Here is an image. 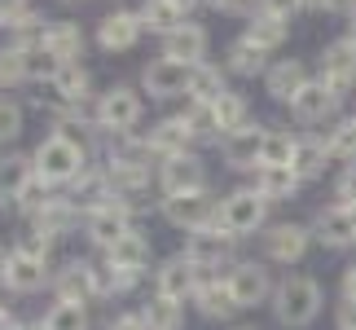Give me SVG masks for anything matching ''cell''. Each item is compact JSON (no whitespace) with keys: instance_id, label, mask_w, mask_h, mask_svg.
Instances as JSON below:
<instances>
[{"instance_id":"6da1fadb","label":"cell","mask_w":356,"mask_h":330,"mask_svg":"<svg viewBox=\"0 0 356 330\" xmlns=\"http://www.w3.org/2000/svg\"><path fill=\"white\" fill-rule=\"evenodd\" d=\"M321 313V282L308 273H291L273 291V317L282 326H308Z\"/></svg>"},{"instance_id":"7a4b0ae2","label":"cell","mask_w":356,"mask_h":330,"mask_svg":"<svg viewBox=\"0 0 356 330\" xmlns=\"http://www.w3.org/2000/svg\"><path fill=\"white\" fill-rule=\"evenodd\" d=\"M31 159H35V176H44L49 185H66V181H75V176L88 168L79 141H71L66 132H49L44 141L35 146Z\"/></svg>"},{"instance_id":"3957f363","label":"cell","mask_w":356,"mask_h":330,"mask_svg":"<svg viewBox=\"0 0 356 330\" xmlns=\"http://www.w3.org/2000/svg\"><path fill=\"white\" fill-rule=\"evenodd\" d=\"M264 212H268V198L259 194V189H234V194L220 198V216H216V225H225L234 238H242V233H255L259 225H264Z\"/></svg>"},{"instance_id":"277c9868","label":"cell","mask_w":356,"mask_h":330,"mask_svg":"<svg viewBox=\"0 0 356 330\" xmlns=\"http://www.w3.org/2000/svg\"><path fill=\"white\" fill-rule=\"evenodd\" d=\"M141 119V93L128 88V84H115L102 93L97 102V128L102 132H115V136H128Z\"/></svg>"},{"instance_id":"5b68a950","label":"cell","mask_w":356,"mask_h":330,"mask_svg":"<svg viewBox=\"0 0 356 330\" xmlns=\"http://www.w3.org/2000/svg\"><path fill=\"white\" fill-rule=\"evenodd\" d=\"M216 216H220V203H216L207 189H198V194H172V198H163V220L176 225V229H185V233H198V229L216 225Z\"/></svg>"},{"instance_id":"8992f818","label":"cell","mask_w":356,"mask_h":330,"mask_svg":"<svg viewBox=\"0 0 356 330\" xmlns=\"http://www.w3.org/2000/svg\"><path fill=\"white\" fill-rule=\"evenodd\" d=\"M198 282H202V269H198L185 251H181V256H168V260L154 269V295L176 299V304H185L189 295H198Z\"/></svg>"},{"instance_id":"52a82bcc","label":"cell","mask_w":356,"mask_h":330,"mask_svg":"<svg viewBox=\"0 0 356 330\" xmlns=\"http://www.w3.org/2000/svg\"><path fill=\"white\" fill-rule=\"evenodd\" d=\"M159 189H163V198H172V194H198V189H207V168H202V159L194 155V150L163 159Z\"/></svg>"},{"instance_id":"ba28073f","label":"cell","mask_w":356,"mask_h":330,"mask_svg":"<svg viewBox=\"0 0 356 330\" xmlns=\"http://www.w3.org/2000/svg\"><path fill=\"white\" fill-rule=\"evenodd\" d=\"M264 141H268V128H259V123L251 119L246 128L220 136V155H225L229 168H238V172H255V168H259V159H264Z\"/></svg>"},{"instance_id":"9c48e42d","label":"cell","mask_w":356,"mask_h":330,"mask_svg":"<svg viewBox=\"0 0 356 330\" xmlns=\"http://www.w3.org/2000/svg\"><path fill=\"white\" fill-rule=\"evenodd\" d=\"M128 229H132V225H128V203H119V198L102 203V207H88V216H84L88 242L102 246V251H111V246H115Z\"/></svg>"},{"instance_id":"30bf717a","label":"cell","mask_w":356,"mask_h":330,"mask_svg":"<svg viewBox=\"0 0 356 330\" xmlns=\"http://www.w3.org/2000/svg\"><path fill=\"white\" fill-rule=\"evenodd\" d=\"M225 278H229V291H234L238 308H255V304H264V299L277 291V286H273V278H268V269L255 265V260H238V265L229 269Z\"/></svg>"},{"instance_id":"8fae6325","label":"cell","mask_w":356,"mask_h":330,"mask_svg":"<svg viewBox=\"0 0 356 330\" xmlns=\"http://www.w3.org/2000/svg\"><path fill=\"white\" fill-rule=\"evenodd\" d=\"M189 75H194V66L172 62V58H159V62H149L145 71H141V88H145L154 102H168V97H181V93H189Z\"/></svg>"},{"instance_id":"7c38bea8","label":"cell","mask_w":356,"mask_h":330,"mask_svg":"<svg viewBox=\"0 0 356 330\" xmlns=\"http://www.w3.org/2000/svg\"><path fill=\"white\" fill-rule=\"evenodd\" d=\"M141 31H145L141 13H132V9H115V13H106V18L97 22V45H102L106 53H128V49H136Z\"/></svg>"},{"instance_id":"4fadbf2b","label":"cell","mask_w":356,"mask_h":330,"mask_svg":"<svg viewBox=\"0 0 356 330\" xmlns=\"http://www.w3.org/2000/svg\"><path fill=\"white\" fill-rule=\"evenodd\" d=\"M308 242H312V229L286 220V225H273L264 233V256L273 260V265H295V260H304Z\"/></svg>"},{"instance_id":"5bb4252c","label":"cell","mask_w":356,"mask_h":330,"mask_svg":"<svg viewBox=\"0 0 356 330\" xmlns=\"http://www.w3.org/2000/svg\"><path fill=\"white\" fill-rule=\"evenodd\" d=\"M321 79L339 93V97L352 88V79H356V40L352 36L325 45V53H321Z\"/></svg>"},{"instance_id":"9a60e30c","label":"cell","mask_w":356,"mask_h":330,"mask_svg":"<svg viewBox=\"0 0 356 330\" xmlns=\"http://www.w3.org/2000/svg\"><path fill=\"white\" fill-rule=\"evenodd\" d=\"M53 295H58V304H88V299L97 295L88 260H66V265L53 273Z\"/></svg>"},{"instance_id":"2e32d148","label":"cell","mask_w":356,"mask_h":330,"mask_svg":"<svg viewBox=\"0 0 356 330\" xmlns=\"http://www.w3.org/2000/svg\"><path fill=\"white\" fill-rule=\"evenodd\" d=\"M229 251H234V233L225 225H207V229L189 233V242H185V256L194 260L198 269H216Z\"/></svg>"},{"instance_id":"e0dca14e","label":"cell","mask_w":356,"mask_h":330,"mask_svg":"<svg viewBox=\"0 0 356 330\" xmlns=\"http://www.w3.org/2000/svg\"><path fill=\"white\" fill-rule=\"evenodd\" d=\"M198 308H202V317H211V322H229L238 313V299L234 291H229V278H220L216 269H202V282H198Z\"/></svg>"},{"instance_id":"ac0fdd59","label":"cell","mask_w":356,"mask_h":330,"mask_svg":"<svg viewBox=\"0 0 356 330\" xmlns=\"http://www.w3.org/2000/svg\"><path fill=\"white\" fill-rule=\"evenodd\" d=\"M189 141H194L189 119H185V115H168V119H159L154 128H149L145 150H149V155H159V159H172V155H185Z\"/></svg>"},{"instance_id":"d6986e66","label":"cell","mask_w":356,"mask_h":330,"mask_svg":"<svg viewBox=\"0 0 356 330\" xmlns=\"http://www.w3.org/2000/svg\"><path fill=\"white\" fill-rule=\"evenodd\" d=\"M163 58L185 62V66H202V58H207V31L198 22L176 26L172 36H163Z\"/></svg>"},{"instance_id":"ffe728a7","label":"cell","mask_w":356,"mask_h":330,"mask_svg":"<svg viewBox=\"0 0 356 330\" xmlns=\"http://www.w3.org/2000/svg\"><path fill=\"white\" fill-rule=\"evenodd\" d=\"M308 84H312V79H308V66L299 62V58H282L277 66H268V75H264L268 97H277V102H295Z\"/></svg>"},{"instance_id":"44dd1931","label":"cell","mask_w":356,"mask_h":330,"mask_svg":"<svg viewBox=\"0 0 356 330\" xmlns=\"http://www.w3.org/2000/svg\"><path fill=\"white\" fill-rule=\"evenodd\" d=\"M312 238H317L321 246H352L356 242V220L348 207H321L317 220H312Z\"/></svg>"},{"instance_id":"7402d4cb","label":"cell","mask_w":356,"mask_h":330,"mask_svg":"<svg viewBox=\"0 0 356 330\" xmlns=\"http://www.w3.org/2000/svg\"><path fill=\"white\" fill-rule=\"evenodd\" d=\"M31 176H35V159H26V155L0 159V212L18 207V194L31 185Z\"/></svg>"},{"instance_id":"603a6c76","label":"cell","mask_w":356,"mask_h":330,"mask_svg":"<svg viewBox=\"0 0 356 330\" xmlns=\"http://www.w3.org/2000/svg\"><path fill=\"white\" fill-rule=\"evenodd\" d=\"M106 265L119 269V273H136V278H141V273L149 269V238L136 233V229H128L111 251H106Z\"/></svg>"},{"instance_id":"cb8c5ba5","label":"cell","mask_w":356,"mask_h":330,"mask_svg":"<svg viewBox=\"0 0 356 330\" xmlns=\"http://www.w3.org/2000/svg\"><path fill=\"white\" fill-rule=\"evenodd\" d=\"M334 106H339V93L325 84V79H312V84L291 102V115H295L299 123H321Z\"/></svg>"},{"instance_id":"d4e9b609","label":"cell","mask_w":356,"mask_h":330,"mask_svg":"<svg viewBox=\"0 0 356 330\" xmlns=\"http://www.w3.org/2000/svg\"><path fill=\"white\" fill-rule=\"evenodd\" d=\"M44 49L62 66H79V58H84V31H79V22H49Z\"/></svg>"},{"instance_id":"484cf974","label":"cell","mask_w":356,"mask_h":330,"mask_svg":"<svg viewBox=\"0 0 356 330\" xmlns=\"http://www.w3.org/2000/svg\"><path fill=\"white\" fill-rule=\"evenodd\" d=\"M79 225V203L75 198H49L44 207L35 212V229H44L49 238H62Z\"/></svg>"},{"instance_id":"4316f807","label":"cell","mask_w":356,"mask_h":330,"mask_svg":"<svg viewBox=\"0 0 356 330\" xmlns=\"http://www.w3.org/2000/svg\"><path fill=\"white\" fill-rule=\"evenodd\" d=\"M53 102L66 106V110H79V102L88 97V71L84 66H62L58 79H53Z\"/></svg>"},{"instance_id":"83f0119b","label":"cell","mask_w":356,"mask_h":330,"mask_svg":"<svg viewBox=\"0 0 356 330\" xmlns=\"http://www.w3.org/2000/svg\"><path fill=\"white\" fill-rule=\"evenodd\" d=\"M49 278V265L44 260H31V256H13V265H9V291H18V295H31L40 291Z\"/></svg>"},{"instance_id":"f1b7e54d","label":"cell","mask_w":356,"mask_h":330,"mask_svg":"<svg viewBox=\"0 0 356 330\" xmlns=\"http://www.w3.org/2000/svg\"><path fill=\"white\" fill-rule=\"evenodd\" d=\"M225 62H229V71L234 75H246V79H255V75H268V62H264V49H255L251 40H234V45L225 49Z\"/></svg>"},{"instance_id":"f546056e","label":"cell","mask_w":356,"mask_h":330,"mask_svg":"<svg viewBox=\"0 0 356 330\" xmlns=\"http://www.w3.org/2000/svg\"><path fill=\"white\" fill-rule=\"evenodd\" d=\"M229 93V84H225V75L216 71L211 62H202V66H194V75H189V102H202V106H216Z\"/></svg>"},{"instance_id":"4dcf8cb0","label":"cell","mask_w":356,"mask_h":330,"mask_svg":"<svg viewBox=\"0 0 356 330\" xmlns=\"http://www.w3.org/2000/svg\"><path fill=\"white\" fill-rule=\"evenodd\" d=\"M255 189L268 203H282V198H291L299 189V176L291 168H255Z\"/></svg>"},{"instance_id":"1f68e13d","label":"cell","mask_w":356,"mask_h":330,"mask_svg":"<svg viewBox=\"0 0 356 330\" xmlns=\"http://www.w3.org/2000/svg\"><path fill=\"white\" fill-rule=\"evenodd\" d=\"M141 317H145L149 330H181V326H185V308L176 304V299L149 295V299H145V308H141Z\"/></svg>"},{"instance_id":"d6a6232c","label":"cell","mask_w":356,"mask_h":330,"mask_svg":"<svg viewBox=\"0 0 356 330\" xmlns=\"http://www.w3.org/2000/svg\"><path fill=\"white\" fill-rule=\"evenodd\" d=\"M136 13H141V22L149 26V31H159V36H172L176 26H185V13L176 9L172 0H145Z\"/></svg>"},{"instance_id":"836d02e7","label":"cell","mask_w":356,"mask_h":330,"mask_svg":"<svg viewBox=\"0 0 356 330\" xmlns=\"http://www.w3.org/2000/svg\"><path fill=\"white\" fill-rule=\"evenodd\" d=\"M211 110H216V123H220V136H229V132H238V128L251 123V106H246L242 93H225Z\"/></svg>"},{"instance_id":"e575fe53","label":"cell","mask_w":356,"mask_h":330,"mask_svg":"<svg viewBox=\"0 0 356 330\" xmlns=\"http://www.w3.org/2000/svg\"><path fill=\"white\" fill-rule=\"evenodd\" d=\"M325 141H317V136H299V146H295V163H291V172L299 176V181H308V176H317L325 168Z\"/></svg>"},{"instance_id":"d590c367","label":"cell","mask_w":356,"mask_h":330,"mask_svg":"<svg viewBox=\"0 0 356 330\" xmlns=\"http://www.w3.org/2000/svg\"><path fill=\"white\" fill-rule=\"evenodd\" d=\"M246 40H251L255 49H277L282 40H286V22L282 18H273V13H255L251 18V26H246Z\"/></svg>"},{"instance_id":"8d00e7d4","label":"cell","mask_w":356,"mask_h":330,"mask_svg":"<svg viewBox=\"0 0 356 330\" xmlns=\"http://www.w3.org/2000/svg\"><path fill=\"white\" fill-rule=\"evenodd\" d=\"M295 146H299V136H291V132H268L259 168H291V163H295Z\"/></svg>"},{"instance_id":"74e56055","label":"cell","mask_w":356,"mask_h":330,"mask_svg":"<svg viewBox=\"0 0 356 330\" xmlns=\"http://www.w3.org/2000/svg\"><path fill=\"white\" fill-rule=\"evenodd\" d=\"M325 155H330V159H348V163L356 159V115L330 128V136H325Z\"/></svg>"},{"instance_id":"f35d334b","label":"cell","mask_w":356,"mask_h":330,"mask_svg":"<svg viewBox=\"0 0 356 330\" xmlns=\"http://www.w3.org/2000/svg\"><path fill=\"white\" fill-rule=\"evenodd\" d=\"M40 326L44 330H88V313L84 304H53Z\"/></svg>"},{"instance_id":"ab89813d","label":"cell","mask_w":356,"mask_h":330,"mask_svg":"<svg viewBox=\"0 0 356 330\" xmlns=\"http://www.w3.org/2000/svg\"><path fill=\"white\" fill-rule=\"evenodd\" d=\"M62 71V62L53 58V53L44 45H35V49H26V79H35V84H53Z\"/></svg>"},{"instance_id":"60d3db41","label":"cell","mask_w":356,"mask_h":330,"mask_svg":"<svg viewBox=\"0 0 356 330\" xmlns=\"http://www.w3.org/2000/svg\"><path fill=\"white\" fill-rule=\"evenodd\" d=\"M22 79H26V49L0 45V88H13Z\"/></svg>"},{"instance_id":"b9f144b4","label":"cell","mask_w":356,"mask_h":330,"mask_svg":"<svg viewBox=\"0 0 356 330\" xmlns=\"http://www.w3.org/2000/svg\"><path fill=\"white\" fill-rule=\"evenodd\" d=\"M49 251H53V238L44 229H26V233H18V242H13V256H31V260H49Z\"/></svg>"},{"instance_id":"7bdbcfd3","label":"cell","mask_w":356,"mask_h":330,"mask_svg":"<svg viewBox=\"0 0 356 330\" xmlns=\"http://www.w3.org/2000/svg\"><path fill=\"white\" fill-rule=\"evenodd\" d=\"M22 106L9 97V93H0V141H13V136H22Z\"/></svg>"},{"instance_id":"ee69618b","label":"cell","mask_w":356,"mask_h":330,"mask_svg":"<svg viewBox=\"0 0 356 330\" xmlns=\"http://www.w3.org/2000/svg\"><path fill=\"white\" fill-rule=\"evenodd\" d=\"M334 194H339V207H352L356 203V159L348 163V172L339 176V185H334Z\"/></svg>"},{"instance_id":"f6af8a7d","label":"cell","mask_w":356,"mask_h":330,"mask_svg":"<svg viewBox=\"0 0 356 330\" xmlns=\"http://www.w3.org/2000/svg\"><path fill=\"white\" fill-rule=\"evenodd\" d=\"M220 13H238V18H255L259 13V0H211Z\"/></svg>"},{"instance_id":"bcb514c9","label":"cell","mask_w":356,"mask_h":330,"mask_svg":"<svg viewBox=\"0 0 356 330\" xmlns=\"http://www.w3.org/2000/svg\"><path fill=\"white\" fill-rule=\"evenodd\" d=\"M26 13H31L26 0H0V26H13L18 18H26Z\"/></svg>"},{"instance_id":"7dc6e473","label":"cell","mask_w":356,"mask_h":330,"mask_svg":"<svg viewBox=\"0 0 356 330\" xmlns=\"http://www.w3.org/2000/svg\"><path fill=\"white\" fill-rule=\"evenodd\" d=\"M299 9V0H259V13H273V18L291 22V13Z\"/></svg>"},{"instance_id":"c3c4849f","label":"cell","mask_w":356,"mask_h":330,"mask_svg":"<svg viewBox=\"0 0 356 330\" xmlns=\"http://www.w3.org/2000/svg\"><path fill=\"white\" fill-rule=\"evenodd\" d=\"M334 330H356V299H339V308H334Z\"/></svg>"},{"instance_id":"681fc988","label":"cell","mask_w":356,"mask_h":330,"mask_svg":"<svg viewBox=\"0 0 356 330\" xmlns=\"http://www.w3.org/2000/svg\"><path fill=\"white\" fill-rule=\"evenodd\" d=\"M106 330H149V326H145L141 313H119V317H115L111 326H106Z\"/></svg>"},{"instance_id":"f907efd6","label":"cell","mask_w":356,"mask_h":330,"mask_svg":"<svg viewBox=\"0 0 356 330\" xmlns=\"http://www.w3.org/2000/svg\"><path fill=\"white\" fill-rule=\"evenodd\" d=\"M9 265H13V251L0 246V286H9Z\"/></svg>"},{"instance_id":"816d5d0a","label":"cell","mask_w":356,"mask_h":330,"mask_svg":"<svg viewBox=\"0 0 356 330\" xmlns=\"http://www.w3.org/2000/svg\"><path fill=\"white\" fill-rule=\"evenodd\" d=\"M343 299H356V265L343 273Z\"/></svg>"},{"instance_id":"f5cc1de1","label":"cell","mask_w":356,"mask_h":330,"mask_svg":"<svg viewBox=\"0 0 356 330\" xmlns=\"http://www.w3.org/2000/svg\"><path fill=\"white\" fill-rule=\"evenodd\" d=\"M0 330H18V322H13V313L0 304Z\"/></svg>"},{"instance_id":"db71d44e","label":"cell","mask_w":356,"mask_h":330,"mask_svg":"<svg viewBox=\"0 0 356 330\" xmlns=\"http://www.w3.org/2000/svg\"><path fill=\"white\" fill-rule=\"evenodd\" d=\"M299 9H334V0H299Z\"/></svg>"},{"instance_id":"11a10c76","label":"cell","mask_w":356,"mask_h":330,"mask_svg":"<svg viewBox=\"0 0 356 330\" xmlns=\"http://www.w3.org/2000/svg\"><path fill=\"white\" fill-rule=\"evenodd\" d=\"M339 13H348V18H356V0H334Z\"/></svg>"},{"instance_id":"9f6ffc18","label":"cell","mask_w":356,"mask_h":330,"mask_svg":"<svg viewBox=\"0 0 356 330\" xmlns=\"http://www.w3.org/2000/svg\"><path fill=\"white\" fill-rule=\"evenodd\" d=\"M172 5H176V9H181V13H189V9H194V5H198V0H172Z\"/></svg>"},{"instance_id":"6f0895ef","label":"cell","mask_w":356,"mask_h":330,"mask_svg":"<svg viewBox=\"0 0 356 330\" xmlns=\"http://www.w3.org/2000/svg\"><path fill=\"white\" fill-rule=\"evenodd\" d=\"M352 40H356V18H352Z\"/></svg>"}]
</instances>
